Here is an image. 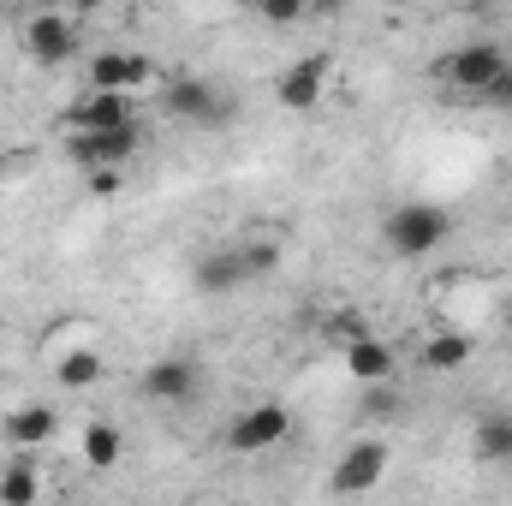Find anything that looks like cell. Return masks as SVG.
<instances>
[{
  "label": "cell",
  "instance_id": "1",
  "mask_svg": "<svg viewBox=\"0 0 512 506\" xmlns=\"http://www.w3.org/2000/svg\"><path fill=\"white\" fill-rule=\"evenodd\" d=\"M382 239L393 256L417 262V256H435L447 239H453V215L441 203H399L393 215L382 221Z\"/></svg>",
  "mask_w": 512,
  "mask_h": 506
},
{
  "label": "cell",
  "instance_id": "2",
  "mask_svg": "<svg viewBox=\"0 0 512 506\" xmlns=\"http://www.w3.org/2000/svg\"><path fill=\"white\" fill-rule=\"evenodd\" d=\"M161 114L167 120H179V126H227L233 120V102L209 84V78H197V72H167L161 78Z\"/></svg>",
  "mask_w": 512,
  "mask_h": 506
},
{
  "label": "cell",
  "instance_id": "3",
  "mask_svg": "<svg viewBox=\"0 0 512 506\" xmlns=\"http://www.w3.org/2000/svg\"><path fill=\"white\" fill-rule=\"evenodd\" d=\"M507 48L501 42H465V48H453V54H441L435 60V78L447 84V90H459V96H489V84L507 72Z\"/></svg>",
  "mask_w": 512,
  "mask_h": 506
},
{
  "label": "cell",
  "instance_id": "4",
  "mask_svg": "<svg viewBox=\"0 0 512 506\" xmlns=\"http://www.w3.org/2000/svg\"><path fill=\"white\" fill-rule=\"evenodd\" d=\"M286 435H292V411H286L280 399H262V405H245V411L227 423V453L262 459V453H274Z\"/></svg>",
  "mask_w": 512,
  "mask_h": 506
},
{
  "label": "cell",
  "instance_id": "5",
  "mask_svg": "<svg viewBox=\"0 0 512 506\" xmlns=\"http://www.w3.org/2000/svg\"><path fill=\"white\" fill-rule=\"evenodd\" d=\"M18 42H24V54H30L36 66H66V60L78 54V24H72L66 6H42L36 18H24Z\"/></svg>",
  "mask_w": 512,
  "mask_h": 506
},
{
  "label": "cell",
  "instance_id": "6",
  "mask_svg": "<svg viewBox=\"0 0 512 506\" xmlns=\"http://www.w3.org/2000/svg\"><path fill=\"white\" fill-rule=\"evenodd\" d=\"M143 149V120L114 131H66V155L90 173V167H126L131 155Z\"/></svg>",
  "mask_w": 512,
  "mask_h": 506
},
{
  "label": "cell",
  "instance_id": "7",
  "mask_svg": "<svg viewBox=\"0 0 512 506\" xmlns=\"http://www.w3.org/2000/svg\"><path fill=\"white\" fill-rule=\"evenodd\" d=\"M155 78H161L155 60L137 54V48H102V54H90V66H84V84H90V90H143V84H155Z\"/></svg>",
  "mask_w": 512,
  "mask_h": 506
},
{
  "label": "cell",
  "instance_id": "8",
  "mask_svg": "<svg viewBox=\"0 0 512 506\" xmlns=\"http://www.w3.org/2000/svg\"><path fill=\"white\" fill-rule=\"evenodd\" d=\"M328 72H334L328 54H304V60H292V66L274 78V102H280L286 114H310V108L322 102V90H328Z\"/></svg>",
  "mask_w": 512,
  "mask_h": 506
},
{
  "label": "cell",
  "instance_id": "9",
  "mask_svg": "<svg viewBox=\"0 0 512 506\" xmlns=\"http://www.w3.org/2000/svg\"><path fill=\"white\" fill-rule=\"evenodd\" d=\"M387 441L382 435H364V441H352L346 453H340V465H334V495H370L376 483L387 477Z\"/></svg>",
  "mask_w": 512,
  "mask_h": 506
},
{
  "label": "cell",
  "instance_id": "10",
  "mask_svg": "<svg viewBox=\"0 0 512 506\" xmlns=\"http://www.w3.org/2000/svg\"><path fill=\"white\" fill-rule=\"evenodd\" d=\"M137 120V102L131 90H84L72 108H66V131H114Z\"/></svg>",
  "mask_w": 512,
  "mask_h": 506
},
{
  "label": "cell",
  "instance_id": "11",
  "mask_svg": "<svg viewBox=\"0 0 512 506\" xmlns=\"http://www.w3.org/2000/svg\"><path fill=\"white\" fill-rule=\"evenodd\" d=\"M0 435H6V447H12V453H36V447H48V441L60 435V411H54V405H42V399H30V405L6 411Z\"/></svg>",
  "mask_w": 512,
  "mask_h": 506
},
{
  "label": "cell",
  "instance_id": "12",
  "mask_svg": "<svg viewBox=\"0 0 512 506\" xmlns=\"http://www.w3.org/2000/svg\"><path fill=\"white\" fill-rule=\"evenodd\" d=\"M137 387H143V399H155V405H185V399H197V364H191V358H155Z\"/></svg>",
  "mask_w": 512,
  "mask_h": 506
},
{
  "label": "cell",
  "instance_id": "13",
  "mask_svg": "<svg viewBox=\"0 0 512 506\" xmlns=\"http://www.w3.org/2000/svg\"><path fill=\"white\" fill-rule=\"evenodd\" d=\"M340 358H346V370H352V381H393L399 376V352L387 346V340H376V334H358L352 346H340Z\"/></svg>",
  "mask_w": 512,
  "mask_h": 506
},
{
  "label": "cell",
  "instance_id": "14",
  "mask_svg": "<svg viewBox=\"0 0 512 506\" xmlns=\"http://www.w3.org/2000/svg\"><path fill=\"white\" fill-rule=\"evenodd\" d=\"M245 280H251V268H245L239 251H209V256H197V268H191V286L209 292V298H227V292H239Z\"/></svg>",
  "mask_w": 512,
  "mask_h": 506
},
{
  "label": "cell",
  "instance_id": "15",
  "mask_svg": "<svg viewBox=\"0 0 512 506\" xmlns=\"http://www.w3.org/2000/svg\"><path fill=\"white\" fill-rule=\"evenodd\" d=\"M471 358H477V340H471V334H459V328L429 334V340H423V352H417V364H423L429 376H453V370H465Z\"/></svg>",
  "mask_w": 512,
  "mask_h": 506
},
{
  "label": "cell",
  "instance_id": "16",
  "mask_svg": "<svg viewBox=\"0 0 512 506\" xmlns=\"http://www.w3.org/2000/svg\"><path fill=\"white\" fill-rule=\"evenodd\" d=\"M78 459H84L90 471H114V465L126 459V435L96 417V423H84V435H78Z\"/></svg>",
  "mask_w": 512,
  "mask_h": 506
},
{
  "label": "cell",
  "instance_id": "17",
  "mask_svg": "<svg viewBox=\"0 0 512 506\" xmlns=\"http://www.w3.org/2000/svg\"><path fill=\"white\" fill-rule=\"evenodd\" d=\"M102 370H108V364H102V352H96V346H66V352H60V364H54V381H60L66 393H84V387H96V381H102Z\"/></svg>",
  "mask_w": 512,
  "mask_h": 506
},
{
  "label": "cell",
  "instance_id": "18",
  "mask_svg": "<svg viewBox=\"0 0 512 506\" xmlns=\"http://www.w3.org/2000/svg\"><path fill=\"white\" fill-rule=\"evenodd\" d=\"M30 501H42V477H36V459L18 453L0 471V506H30Z\"/></svg>",
  "mask_w": 512,
  "mask_h": 506
},
{
  "label": "cell",
  "instance_id": "19",
  "mask_svg": "<svg viewBox=\"0 0 512 506\" xmlns=\"http://www.w3.org/2000/svg\"><path fill=\"white\" fill-rule=\"evenodd\" d=\"M477 459L512 465V411H489V417L477 423Z\"/></svg>",
  "mask_w": 512,
  "mask_h": 506
},
{
  "label": "cell",
  "instance_id": "20",
  "mask_svg": "<svg viewBox=\"0 0 512 506\" xmlns=\"http://www.w3.org/2000/svg\"><path fill=\"white\" fill-rule=\"evenodd\" d=\"M239 256H245L251 280H262V274H274V268H280V245H274V239H251V245H239Z\"/></svg>",
  "mask_w": 512,
  "mask_h": 506
},
{
  "label": "cell",
  "instance_id": "21",
  "mask_svg": "<svg viewBox=\"0 0 512 506\" xmlns=\"http://www.w3.org/2000/svg\"><path fill=\"white\" fill-rule=\"evenodd\" d=\"M358 334H370L364 310H334V322H328V340H334V346H352Z\"/></svg>",
  "mask_w": 512,
  "mask_h": 506
},
{
  "label": "cell",
  "instance_id": "22",
  "mask_svg": "<svg viewBox=\"0 0 512 506\" xmlns=\"http://www.w3.org/2000/svg\"><path fill=\"white\" fill-rule=\"evenodd\" d=\"M364 411H370V417H399V411H405V393H393V381H370Z\"/></svg>",
  "mask_w": 512,
  "mask_h": 506
},
{
  "label": "cell",
  "instance_id": "23",
  "mask_svg": "<svg viewBox=\"0 0 512 506\" xmlns=\"http://www.w3.org/2000/svg\"><path fill=\"white\" fill-rule=\"evenodd\" d=\"M310 12V0H256V18H268V24H298Z\"/></svg>",
  "mask_w": 512,
  "mask_h": 506
},
{
  "label": "cell",
  "instance_id": "24",
  "mask_svg": "<svg viewBox=\"0 0 512 506\" xmlns=\"http://www.w3.org/2000/svg\"><path fill=\"white\" fill-rule=\"evenodd\" d=\"M90 191L96 197H120L126 191V167H90Z\"/></svg>",
  "mask_w": 512,
  "mask_h": 506
},
{
  "label": "cell",
  "instance_id": "25",
  "mask_svg": "<svg viewBox=\"0 0 512 506\" xmlns=\"http://www.w3.org/2000/svg\"><path fill=\"white\" fill-rule=\"evenodd\" d=\"M483 102H495V108H507V114H512V66L489 84V96H483Z\"/></svg>",
  "mask_w": 512,
  "mask_h": 506
},
{
  "label": "cell",
  "instance_id": "26",
  "mask_svg": "<svg viewBox=\"0 0 512 506\" xmlns=\"http://www.w3.org/2000/svg\"><path fill=\"white\" fill-rule=\"evenodd\" d=\"M310 6H340V0H310Z\"/></svg>",
  "mask_w": 512,
  "mask_h": 506
},
{
  "label": "cell",
  "instance_id": "27",
  "mask_svg": "<svg viewBox=\"0 0 512 506\" xmlns=\"http://www.w3.org/2000/svg\"><path fill=\"white\" fill-rule=\"evenodd\" d=\"M42 6H66V0H42Z\"/></svg>",
  "mask_w": 512,
  "mask_h": 506
},
{
  "label": "cell",
  "instance_id": "28",
  "mask_svg": "<svg viewBox=\"0 0 512 506\" xmlns=\"http://www.w3.org/2000/svg\"><path fill=\"white\" fill-rule=\"evenodd\" d=\"M239 6H251V12H256V0H239Z\"/></svg>",
  "mask_w": 512,
  "mask_h": 506
},
{
  "label": "cell",
  "instance_id": "29",
  "mask_svg": "<svg viewBox=\"0 0 512 506\" xmlns=\"http://www.w3.org/2000/svg\"><path fill=\"white\" fill-rule=\"evenodd\" d=\"M507 334H512V310H507Z\"/></svg>",
  "mask_w": 512,
  "mask_h": 506
},
{
  "label": "cell",
  "instance_id": "30",
  "mask_svg": "<svg viewBox=\"0 0 512 506\" xmlns=\"http://www.w3.org/2000/svg\"><path fill=\"white\" fill-rule=\"evenodd\" d=\"M393 6H411V0H393Z\"/></svg>",
  "mask_w": 512,
  "mask_h": 506
}]
</instances>
